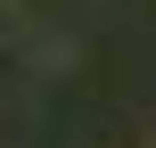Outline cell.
I'll return each instance as SVG.
<instances>
[{
	"instance_id": "6da1fadb",
	"label": "cell",
	"mask_w": 156,
	"mask_h": 148,
	"mask_svg": "<svg viewBox=\"0 0 156 148\" xmlns=\"http://www.w3.org/2000/svg\"><path fill=\"white\" fill-rule=\"evenodd\" d=\"M8 25H16V8H8V0H0V41H8Z\"/></svg>"
}]
</instances>
